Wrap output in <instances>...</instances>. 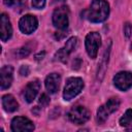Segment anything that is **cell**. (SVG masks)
Listing matches in <instances>:
<instances>
[{"label": "cell", "instance_id": "cell-1", "mask_svg": "<svg viewBox=\"0 0 132 132\" xmlns=\"http://www.w3.org/2000/svg\"><path fill=\"white\" fill-rule=\"evenodd\" d=\"M109 4L105 0H93L90 7L84 11V15L92 23H101L108 18Z\"/></svg>", "mask_w": 132, "mask_h": 132}, {"label": "cell", "instance_id": "cell-8", "mask_svg": "<svg viewBox=\"0 0 132 132\" xmlns=\"http://www.w3.org/2000/svg\"><path fill=\"white\" fill-rule=\"evenodd\" d=\"M113 85L120 91H127L132 87V73L129 71H121L113 77Z\"/></svg>", "mask_w": 132, "mask_h": 132}, {"label": "cell", "instance_id": "cell-13", "mask_svg": "<svg viewBox=\"0 0 132 132\" xmlns=\"http://www.w3.org/2000/svg\"><path fill=\"white\" fill-rule=\"evenodd\" d=\"M110 47H111V41L108 42V46L105 48V51L103 53V56L101 58V61L98 64V70H97V79H98V81L102 80V78L104 76V73H105V70L107 68L109 54H110Z\"/></svg>", "mask_w": 132, "mask_h": 132}, {"label": "cell", "instance_id": "cell-23", "mask_svg": "<svg viewBox=\"0 0 132 132\" xmlns=\"http://www.w3.org/2000/svg\"><path fill=\"white\" fill-rule=\"evenodd\" d=\"M29 73H30V68H29L28 65L21 66V68H20V74L22 76H27V75H29Z\"/></svg>", "mask_w": 132, "mask_h": 132}, {"label": "cell", "instance_id": "cell-10", "mask_svg": "<svg viewBox=\"0 0 132 132\" xmlns=\"http://www.w3.org/2000/svg\"><path fill=\"white\" fill-rule=\"evenodd\" d=\"M13 79V68L10 65H5L0 70V85L1 90L8 89Z\"/></svg>", "mask_w": 132, "mask_h": 132}, {"label": "cell", "instance_id": "cell-24", "mask_svg": "<svg viewBox=\"0 0 132 132\" xmlns=\"http://www.w3.org/2000/svg\"><path fill=\"white\" fill-rule=\"evenodd\" d=\"M39 103L41 104V106H45V105H47V104L50 103V98L47 97L46 94H42V95L40 96V98H39Z\"/></svg>", "mask_w": 132, "mask_h": 132}, {"label": "cell", "instance_id": "cell-26", "mask_svg": "<svg viewBox=\"0 0 132 132\" xmlns=\"http://www.w3.org/2000/svg\"><path fill=\"white\" fill-rule=\"evenodd\" d=\"M56 1H65V0H56Z\"/></svg>", "mask_w": 132, "mask_h": 132}, {"label": "cell", "instance_id": "cell-7", "mask_svg": "<svg viewBox=\"0 0 132 132\" xmlns=\"http://www.w3.org/2000/svg\"><path fill=\"white\" fill-rule=\"evenodd\" d=\"M11 130L13 132H30L34 130V124L25 117H15L11 121Z\"/></svg>", "mask_w": 132, "mask_h": 132}, {"label": "cell", "instance_id": "cell-3", "mask_svg": "<svg viewBox=\"0 0 132 132\" xmlns=\"http://www.w3.org/2000/svg\"><path fill=\"white\" fill-rule=\"evenodd\" d=\"M53 24L59 30H66L69 24V8L61 6L53 12Z\"/></svg>", "mask_w": 132, "mask_h": 132}, {"label": "cell", "instance_id": "cell-20", "mask_svg": "<svg viewBox=\"0 0 132 132\" xmlns=\"http://www.w3.org/2000/svg\"><path fill=\"white\" fill-rule=\"evenodd\" d=\"M30 48L28 46H23L21 48H19L18 51H15V56L19 58V59H23V58H26L29 54H30Z\"/></svg>", "mask_w": 132, "mask_h": 132}, {"label": "cell", "instance_id": "cell-12", "mask_svg": "<svg viewBox=\"0 0 132 132\" xmlns=\"http://www.w3.org/2000/svg\"><path fill=\"white\" fill-rule=\"evenodd\" d=\"M39 90H40V82L38 79H34V80L30 81L24 90V97H25L26 101L28 103L33 102V100L36 98Z\"/></svg>", "mask_w": 132, "mask_h": 132}, {"label": "cell", "instance_id": "cell-5", "mask_svg": "<svg viewBox=\"0 0 132 132\" xmlns=\"http://www.w3.org/2000/svg\"><path fill=\"white\" fill-rule=\"evenodd\" d=\"M90 111L88 108H86L85 106H74L70 109V111L68 112V119L70 120V122H72L73 124L76 125H81L84 123H86L89 119H90Z\"/></svg>", "mask_w": 132, "mask_h": 132}, {"label": "cell", "instance_id": "cell-15", "mask_svg": "<svg viewBox=\"0 0 132 132\" xmlns=\"http://www.w3.org/2000/svg\"><path fill=\"white\" fill-rule=\"evenodd\" d=\"M2 106L3 109L7 112H13L19 109V103L16 102L15 98L10 94L4 95L2 97Z\"/></svg>", "mask_w": 132, "mask_h": 132}, {"label": "cell", "instance_id": "cell-11", "mask_svg": "<svg viewBox=\"0 0 132 132\" xmlns=\"http://www.w3.org/2000/svg\"><path fill=\"white\" fill-rule=\"evenodd\" d=\"M12 35V27L6 13H2L0 16V36L2 41H7Z\"/></svg>", "mask_w": 132, "mask_h": 132}, {"label": "cell", "instance_id": "cell-6", "mask_svg": "<svg viewBox=\"0 0 132 132\" xmlns=\"http://www.w3.org/2000/svg\"><path fill=\"white\" fill-rule=\"evenodd\" d=\"M77 44H78V39H77V37H75V36L70 37V38L66 41L64 47L60 48V50L56 53L55 59L58 60V61H61V62L65 63V62L67 61L69 55L76 48Z\"/></svg>", "mask_w": 132, "mask_h": 132}, {"label": "cell", "instance_id": "cell-18", "mask_svg": "<svg viewBox=\"0 0 132 132\" xmlns=\"http://www.w3.org/2000/svg\"><path fill=\"white\" fill-rule=\"evenodd\" d=\"M132 124V109H127L123 117L120 119V125L125 127Z\"/></svg>", "mask_w": 132, "mask_h": 132}, {"label": "cell", "instance_id": "cell-27", "mask_svg": "<svg viewBox=\"0 0 132 132\" xmlns=\"http://www.w3.org/2000/svg\"><path fill=\"white\" fill-rule=\"evenodd\" d=\"M131 50H132V45H131Z\"/></svg>", "mask_w": 132, "mask_h": 132}, {"label": "cell", "instance_id": "cell-21", "mask_svg": "<svg viewBox=\"0 0 132 132\" xmlns=\"http://www.w3.org/2000/svg\"><path fill=\"white\" fill-rule=\"evenodd\" d=\"M32 5L36 9H41L45 5V0H32Z\"/></svg>", "mask_w": 132, "mask_h": 132}, {"label": "cell", "instance_id": "cell-19", "mask_svg": "<svg viewBox=\"0 0 132 132\" xmlns=\"http://www.w3.org/2000/svg\"><path fill=\"white\" fill-rule=\"evenodd\" d=\"M27 3V0H4V4L9 7L13 8H21L25 6Z\"/></svg>", "mask_w": 132, "mask_h": 132}, {"label": "cell", "instance_id": "cell-17", "mask_svg": "<svg viewBox=\"0 0 132 132\" xmlns=\"http://www.w3.org/2000/svg\"><path fill=\"white\" fill-rule=\"evenodd\" d=\"M109 114H110V113H109L108 110L106 109L105 105H101V106L98 108V110H97V121H98V123H100V124L104 123V122L108 119Z\"/></svg>", "mask_w": 132, "mask_h": 132}, {"label": "cell", "instance_id": "cell-16", "mask_svg": "<svg viewBox=\"0 0 132 132\" xmlns=\"http://www.w3.org/2000/svg\"><path fill=\"white\" fill-rule=\"evenodd\" d=\"M120 99L119 98H117V97H112V98H110L104 105H105V107H106V109L108 110V112L109 113H112V112H114L119 107H120Z\"/></svg>", "mask_w": 132, "mask_h": 132}, {"label": "cell", "instance_id": "cell-9", "mask_svg": "<svg viewBox=\"0 0 132 132\" xmlns=\"http://www.w3.org/2000/svg\"><path fill=\"white\" fill-rule=\"evenodd\" d=\"M19 27L23 33L31 34L37 29L38 21H37L36 16H34L32 14H26L21 18V20L19 22Z\"/></svg>", "mask_w": 132, "mask_h": 132}, {"label": "cell", "instance_id": "cell-25", "mask_svg": "<svg viewBox=\"0 0 132 132\" xmlns=\"http://www.w3.org/2000/svg\"><path fill=\"white\" fill-rule=\"evenodd\" d=\"M44 55H45V53H44V52H42V53H39L38 55H36V56H35V58H36V60H42V59H43V57H44Z\"/></svg>", "mask_w": 132, "mask_h": 132}, {"label": "cell", "instance_id": "cell-14", "mask_svg": "<svg viewBox=\"0 0 132 132\" xmlns=\"http://www.w3.org/2000/svg\"><path fill=\"white\" fill-rule=\"evenodd\" d=\"M61 76L59 73H51L45 78V88L50 94H55L59 90Z\"/></svg>", "mask_w": 132, "mask_h": 132}, {"label": "cell", "instance_id": "cell-2", "mask_svg": "<svg viewBox=\"0 0 132 132\" xmlns=\"http://www.w3.org/2000/svg\"><path fill=\"white\" fill-rule=\"evenodd\" d=\"M84 80L80 77H69L66 81L63 91V98L66 101H70L76 97L84 89Z\"/></svg>", "mask_w": 132, "mask_h": 132}, {"label": "cell", "instance_id": "cell-22", "mask_svg": "<svg viewBox=\"0 0 132 132\" xmlns=\"http://www.w3.org/2000/svg\"><path fill=\"white\" fill-rule=\"evenodd\" d=\"M131 33H132V27L129 23H126L124 25V34H125L126 37H130Z\"/></svg>", "mask_w": 132, "mask_h": 132}, {"label": "cell", "instance_id": "cell-4", "mask_svg": "<svg viewBox=\"0 0 132 132\" xmlns=\"http://www.w3.org/2000/svg\"><path fill=\"white\" fill-rule=\"evenodd\" d=\"M86 51L91 59H95L101 45V36L98 32H90L86 36Z\"/></svg>", "mask_w": 132, "mask_h": 132}]
</instances>
